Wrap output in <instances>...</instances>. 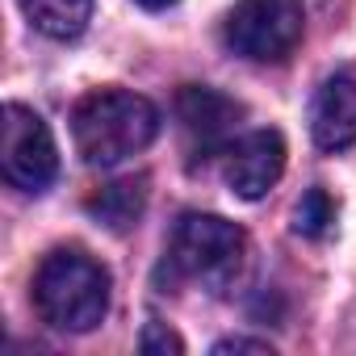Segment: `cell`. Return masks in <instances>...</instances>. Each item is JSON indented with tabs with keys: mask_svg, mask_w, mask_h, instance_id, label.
I'll list each match as a JSON object with an SVG mask.
<instances>
[{
	"mask_svg": "<svg viewBox=\"0 0 356 356\" xmlns=\"http://www.w3.org/2000/svg\"><path fill=\"white\" fill-rule=\"evenodd\" d=\"M134 5H143V9H151V13H159V9H172L176 0H134Z\"/></svg>",
	"mask_w": 356,
	"mask_h": 356,
	"instance_id": "5bb4252c",
	"label": "cell"
},
{
	"mask_svg": "<svg viewBox=\"0 0 356 356\" xmlns=\"http://www.w3.org/2000/svg\"><path fill=\"white\" fill-rule=\"evenodd\" d=\"M310 138L318 151H348L356 143V76L339 72L318 84L310 101Z\"/></svg>",
	"mask_w": 356,
	"mask_h": 356,
	"instance_id": "52a82bcc",
	"label": "cell"
},
{
	"mask_svg": "<svg viewBox=\"0 0 356 356\" xmlns=\"http://www.w3.org/2000/svg\"><path fill=\"white\" fill-rule=\"evenodd\" d=\"M159 134V109L126 88H97L72 109V138L88 168H118Z\"/></svg>",
	"mask_w": 356,
	"mask_h": 356,
	"instance_id": "6da1fadb",
	"label": "cell"
},
{
	"mask_svg": "<svg viewBox=\"0 0 356 356\" xmlns=\"http://www.w3.org/2000/svg\"><path fill=\"white\" fill-rule=\"evenodd\" d=\"M34 306L55 331L84 335L109 314V273L80 248H55L34 273Z\"/></svg>",
	"mask_w": 356,
	"mask_h": 356,
	"instance_id": "7a4b0ae2",
	"label": "cell"
},
{
	"mask_svg": "<svg viewBox=\"0 0 356 356\" xmlns=\"http://www.w3.org/2000/svg\"><path fill=\"white\" fill-rule=\"evenodd\" d=\"M138 348H143L147 356H181V352H185V339L176 335L168 323H155V318H151V323L143 327V339H138Z\"/></svg>",
	"mask_w": 356,
	"mask_h": 356,
	"instance_id": "7c38bea8",
	"label": "cell"
},
{
	"mask_svg": "<svg viewBox=\"0 0 356 356\" xmlns=\"http://www.w3.org/2000/svg\"><path fill=\"white\" fill-rule=\"evenodd\" d=\"M176 113H181L189 138L202 143V147L222 143V138L235 130V122L243 118V109H239L231 97L214 92V88H185L181 97H176Z\"/></svg>",
	"mask_w": 356,
	"mask_h": 356,
	"instance_id": "ba28073f",
	"label": "cell"
},
{
	"mask_svg": "<svg viewBox=\"0 0 356 356\" xmlns=\"http://www.w3.org/2000/svg\"><path fill=\"white\" fill-rule=\"evenodd\" d=\"M172 264L181 277L222 293L248 264V235L218 214H185L172 235Z\"/></svg>",
	"mask_w": 356,
	"mask_h": 356,
	"instance_id": "3957f363",
	"label": "cell"
},
{
	"mask_svg": "<svg viewBox=\"0 0 356 356\" xmlns=\"http://www.w3.org/2000/svg\"><path fill=\"white\" fill-rule=\"evenodd\" d=\"M143 206H147V176H134V181H118V185L101 189V193L88 202V210H92L105 227H113V231H126L130 222H138Z\"/></svg>",
	"mask_w": 356,
	"mask_h": 356,
	"instance_id": "30bf717a",
	"label": "cell"
},
{
	"mask_svg": "<svg viewBox=\"0 0 356 356\" xmlns=\"http://www.w3.org/2000/svg\"><path fill=\"white\" fill-rule=\"evenodd\" d=\"M0 168L5 181L22 193H47L55 172H59V151L51 138V126L30 109L9 101L5 122H0Z\"/></svg>",
	"mask_w": 356,
	"mask_h": 356,
	"instance_id": "5b68a950",
	"label": "cell"
},
{
	"mask_svg": "<svg viewBox=\"0 0 356 356\" xmlns=\"http://www.w3.org/2000/svg\"><path fill=\"white\" fill-rule=\"evenodd\" d=\"M331 222H335V202L323 189H310L293 210V231L306 235V239H323L331 231Z\"/></svg>",
	"mask_w": 356,
	"mask_h": 356,
	"instance_id": "8fae6325",
	"label": "cell"
},
{
	"mask_svg": "<svg viewBox=\"0 0 356 356\" xmlns=\"http://www.w3.org/2000/svg\"><path fill=\"white\" fill-rule=\"evenodd\" d=\"M285 172V138L277 130H252L227 151V185L243 202H260Z\"/></svg>",
	"mask_w": 356,
	"mask_h": 356,
	"instance_id": "8992f818",
	"label": "cell"
},
{
	"mask_svg": "<svg viewBox=\"0 0 356 356\" xmlns=\"http://www.w3.org/2000/svg\"><path fill=\"white\" fill-rule=\"evenodd\" d=\"M231 352L273 356V343H268V339H248V335H231V339H218V343H214V356H231Z\"/></svg>",
	"mask_w": 356,
	"mask_h": 356,
	"instance_id": "4fadbf2b",
	"label": "cell"
},
{
	"mask_svg": "<svg viewBox=\"0 0 356 356\" xmlns=\"http://www.w3.org/2000/svg\"><path fill=\"white\" fill-rule=\"evenodd\" d=\"M26 22L55 38V42H67V38H80L92 22V0H17Z\"/></svg>",
	"mask_w": 356,
	"mask_h": 356,
	"instance_id": "9c48e42d",
	"label": "cell"
},
{
	"mask_svg": "<svg viewBox=\"0 0 356 356\" xmlns=\"http://www.w3.org/2000/svg\"><path fill=\"white\" fill-rule=\"evenodd\" d=\"M302 0H239L227 13L222 38L239 59L277 63L302 42Z\"/></svg>",
	"mask_w": 356,
	"mask_h": 356,
	"instance_id": "277c9868",
	"label": "cell"
}]
</instances>
